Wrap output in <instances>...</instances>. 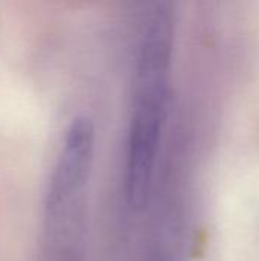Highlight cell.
I'll use <instances>...</instances> for the list:
<instances>
[{
  "mask_svg": "<svg viewBox=\"0 0 259 261\" xmlns=\"http://www.w3.org/2000/svg\"><path fill=\"white\" fill-rule=\"evenodd\" d=\"M165 43L145 40L137 61L134 109L128 136L125 191L131 206L142 208L153 179L163 116Z\"/></svg>",
  "mask_w": 259,
  "mask_h": 261,
  "instance_id": "6da1fadb",
  "label": "cell"
},
{
  "mask_svg": "<svg viewBox=\"0 0 259 261\" xmlns=\"http://www.w3.org/2000/svg\"><path fill=\"white\" fill-rule=\"evenodd\" d=\"M95 127L87 118L69 125L56 158L46 197V216L53 232H67L81 208L95 159Z\"/></svg>",
  "mask_w": 259,
  "mask_h": 261,
  "instance_id": "7a4b0ae2",
  "label": "cell"
}]
</instances>
